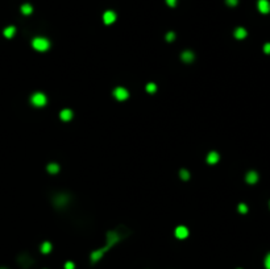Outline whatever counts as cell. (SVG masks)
<instances>
[{
  "mask_svg": "<svg viewBox=\"0 0 270 269\" xmlns=\"http://www.w3.org/2000/svg\"><path fill=\"white\" fill-rule=\"evenodd\" d=\"M0 269H5V268H0Z\"/></svg>",
  "mask_w": 270,
  "mask_h": 269,
  "instance_id": "d4e9b609",
  "label": "cell"
},
{
  "mask_svg": "<svg viewBox=\"0 0 270 269\" xmlns=\"http://www.w3.org/2000/svg\"><path fill=\"white\" fill-rule=\"evenodd\" d=\"M166 4L169 7H175L177 5V0H166Z\"/></svg>",
  "mask_w": 270,
  "mask_h": 269,
  "instance_id": "603a6c76",
  "label": "cell"
},
{
  "mask_svg": "<svg viewBox=\"0 0 270 269\" xmlns=\"http://www.w3.org/2000/svg\"><path fill=\"white\" fill-rule=\"evenodd\" d=\"M48 170L50 172V173H57L59 170V166L57 164H50V165L48 166Z\"/></svg>",
  "mask_w": 270,
  "mask_h": 269,
  "instance_id": "2e32d148",
  "label": "cell"
},
{
  "mask_svg": "<svg viewBox=\"0 0 270 269\" xmlns=\"http://www.w3.org/2000/svg\"><path fill=\"white\" fill-rule=\"evenodd\" d=\"M245 179H246V182H248V183L253 185V183H256V182L258 181V174H257L256 172H249V173L246 174Z\"/></svg>",
  "mask_w": 270,
  "mask_h": 269,
  "instance_id": "ba28073f",
  "label": "cell"
},
{
  "mask_svg": "<svg viewBox=\"0 0 270 269\" xmlns=\"http://www.w3.org/2000/svg\"><path fill=\"white\" fill-rule=\"evenodd\" d=\"M219 161V154L216 153V152H211V153H208V156H207V162L208 164H216V162Z\"/></svg>",
  "mask_w": 270,
  "mask_h": 269,
  "instance_id": "9c48e42d",
  "label": "cell"
},
{
  "mask_svg": "<svg viewBox=\"0 0 270 269\" xmlns=\"http://www.w3.org/2000/svg\"><path fill=\"white\" fill-rule=\"evenodd\" d=\"M263 265H265V268L266 269H270V252L266 255V257H265V261H263Z\"/></svg>",
  "mask_w": 270,
  "mask_h": 269,
  "instance_id": "e0dca14e",
  "label": "cell"
},
{
  "mask_svg": "<svg viewBox=\"0 0 270 269\" xmlns=\"http://www.w3.org/2000/svg\"><path fill=\"white\" fill-rule=\"evenodd\" d=\"M50 251H52V244L50 243H49V242L42 243V245H41V252H42V253H49Z\"/></svg>",
  "mask_w": 270,
  "mask_h": 269,
  "instance_id": "5bb4252c",
  "label": "cell"
},
{
  "mask_svg": "<svg viewBox=\"0 0 270 269\" xmlns=\"http://www.w3.org/2000/svg\"><path fill=\"white\" fill-rule=\"evenodd\" d=\"M239 211H240V212H242V214H245V212L248 211V207H246V205H244V203H240V205H239Z\"/></svg>",
  "mask_w": 270,
  "mask_h": 269,
  "instance_id": "ac0fdd59",
  "label": "cell"
},
{
  "mask_svg": "<svg viewBox=\"0 0 270 269\" xmlns=\"http://www.w3.org/2000/svg\"><path fill=\"white\" fill-rule=\"evenodd\" d=\"M175 236H177L178 239H186L187 236H189V229H187V227L185 226H179L175 228Z\"/></svg>",
  "mask_w": 270,
  "mask_h": 269,
  "instance_id": "8992f818",
  "label": "cell"
},
{
  "mask_svg": "<svg viewBox=\"0 0 270 269\" xmlns=\"http://www.w3.org/2000/svg\"><path fill=\"white\" fill-rule=\"evenodd\" d=\"M225 3H227L229 7H235V5H237L239 0H225Z\"/></svg>",
  "mask_w": 270,
  "mask_h": 269,
  "instance_id": "ffe728a7",
  "label": "cell"
},
{
  "mask_svg": "<svg viewBox=\"0 0 270 269\" xmlns=\"http://www.w3.org/2000/svg\"><path fill=\"white\" fill-rule=\"evenodd\" d=\"M182 59H183L185 62H192V61H194V54H192L190 50H186V52H183V54H182Z\"/></svg>",
  "mask_w": 270,
  "mask_h": 269,
  "instance_id": "8fae6325",
  "label": "cell"
},
{
  "mask_svg": "<svg viewBox=\"0 0 270 269\" xmlns=\"http://www.w3.org/2000/svg\"><path fill=\"white\" fill-rule=\"evenodd\" d=\"M32 46L36 50H38V52H46V50L50 48V42H49V40L45 37H36L34 40L32 41Z\"/></svg>",
  "mask_w": 270,
  "mask_h": 269,
  "instance_id": "6da1fadb",
  "label": "cell"
},
{
  "mask_svg": "<svg viewBox=\"0 0 270 269\" xmlns=\"http://www.w3.org/2000/svg\"><path fill=\"white\" fill-rule=\"evenodd\" d=\"M21 12H23L24 15H30L33 12V7L29 3H25V4L21 5Z\"/></svg>",
  "mask_w": 270,
  "mask_h": 269,
  "instance_id": "4fadbf2b",
  "label": "cell"
},
{
  "mask_svg": "<svg viewBox=\"0 0 270 269\" xmlns=\"http://www.w3.org/2000/svg\"><path fill=\"white\" fill-rule=\"evenodd\" d=\"M65 269H75V264L73 261H67L65 264Z\"/></svg>",
  "mask_w": 270,
  "mask_h": 269,
  "instance_id": "d6986e66",
  "label": "cell"
},
{
  "mask_svg": "<svg viewBox=\"0 0 270 269\" xmlns=\"http://www.w3.org/2000/svg\"><path fill=\"white\" fill-rule=\"evenodd\" d=\"M174 37H175V35H174L173 32H170V33H167V35H166V40L167 41H173Z\"/></svg>",
  "mask_w": 270,
  "mask_h": 269,
  "instance_id": "cb8c5ba5",
  "label": "cell"
},
{
  "mask_svg": "<svg viewBox=\"0 0 270 269\" xmlns=\"http://www.w3.org/2000/svg\"><path fill=\"white\" fill-rule=\"evenodd\" d=\"M156 90H157V86L154 85V83H148V85H146V91L148 92L153 94V92H156Z\"/></svg>",
  "mask_w": 270,
  "mask_h": 269,
  "instance_id": "9a60e30c",
  "label": "cell"
},
{
  "mask_svg": "<svg viewBox=\"0 0 270 269\" xmlns=\"http://www.w3.org/2000/svg\"><path fill=\"white\" fill-rule=\"evenodd\" d=\"M46 97H45V94H42V92H34L32 95V98H30V102H32V104L33 106H36V107H42V106H45L46 104Z\"/></svg>",
  "mask_w": 270,
  "mask_h": 269,
  "instance_id": "7a4b0ae2",
  "label": "cell"
},
{
  "mask_svg": "<svg viewBox=\"0 0 270 269\" xmlns=\"http://www.w3.org/2000/svg\"><path fill=\"white\" fill-rule=\"evenodd\" d=\"M263 52H265L266 54H270V42L263 45Z\"/></svg>",
  "mask_w": 270,
  "mask_h": 269,
  "instance_id": "7402d4cb",
  "label": "cell"
},
{
  "mask_svg": "<svg viewBox=\"0 0 270 269\" xmlns=\"http://www.w3.org/2000/svg\"><path fill=\"white\" fill-rule=\"evenodd\" d=\"M246 31L244 29V28H237V29L235 31V37L237 38V40H242V38L246 37Z\"/></svg>",
  "mask_w": 270,
  "mask_h": 269,
  "instance_id": "30bf717a",
  "label": "cell"
},
{
  "mask_svg": "<svg viewBox=\"0 0 270 269\" xmlns=\"http://www.w3.org/2000/svg\"><path fill=\"white\" fill-rule=\"evenodd\" d=\"M257 7H258V11H260L261 13L266 15L270 12V2L269 0H258Z\"/></svg>",
  "mask_w": 270,
  "mask_h": 269,
  "instance_id": "277c9868",
  "label": "cell"
},
{
  "mask_svg": "<svg viewBox=\"0 0 270 269\" xmlns=\"http://www.w3.org/2000/svg\"><path fill=\"white\" fill-rule=\"evenodd\" d=\"M15 33H16V28L15 26H7L4 29V36L7 37V38H12L15 36Z\"/></svg>",
  "mask_w": 270,
  "mask_h": 269,
  "instance_id": "7c38bea8",
  "label": "cell"
},
{
  "mask_svg": "<svg viewBox=\"0 0 270 269\" xmlns=\"http://www.w3.org/2000/svg\"><path fill=\"white\" fill-rule=\"evenodd\" d=\"M181 177L183 178V179H189V177H190L189 172H186V170H182V172H181Z\"/></svg>",
  "mask_w": 270,
  "mask_h": 269,
  "instance_id": "44dd1931",
  "label": "cell"
},
{
  "mask_svg": "<svg viewBox=\"0 0 270 269\" xmlns=\"http://www.w3.org/2000/svg\"><path fill=\"white\" fill-rule=\"evenodd\" d=\"M59 117L62 120H65V121H69L71 117H73V112H71V110L65 108V110H62V111L59 112Z\"/></svg>",
  "mask_w": 270,
  "mask_h": 269,
  "instance_id": "52a82bcc",
  "label": "cell"
},
{
  "mask_svg": "<svg viewBox=\"0 0 270 269\" xmlns=\"http://www.w3.org/2000/svg\"><path fill=\"white\" fill-rule=\"evenodd\" d=\"M113 95L117 100H125V99H128L129 92H128V90L124 88V87H116L113 90Z\"/></svg>",
  "mask_w": 270,
  "mask_h": 269,
  "instance_id": "3957f363",
  "label": "cell"
},
{
  "mask_svg": "<svg viewBox=\"0 0 270 269\" xmlns=\"http://www.w3.org/2000/svg\"><path fill=\"white\" fill-rule=\"evenodd\" d=\"M115 20H116V13L113 12V11H106L103 15V21L104 24H112V22H115Z\"/></svg>",
  "mask_w": 270,
  "mask_h": 269,
  "instance_id": "5b68a950",
  "label": "cell"
}]
</instances>
